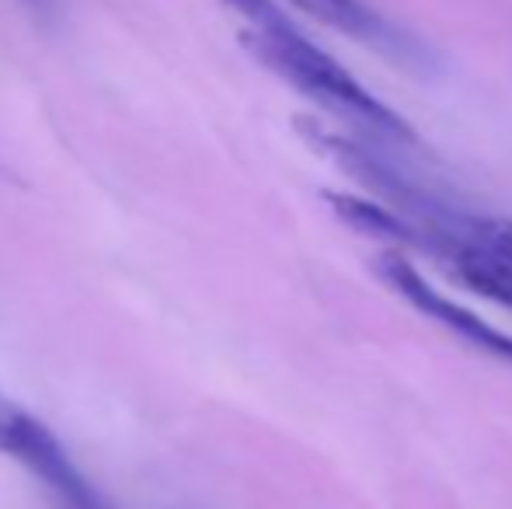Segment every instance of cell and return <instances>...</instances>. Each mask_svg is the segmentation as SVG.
<instances>
[{
  "mask_svg": "<svg viewBox=\"0 0 512 509\" xmlns=\"http://www.w3.org/2000/svg\"><path fill=\"white\" fill-rule=\"evenodd\" d=\"M377 272H380V279H384L401 300H408L418 314H425V318H432L436 325H443L446 332L460 335V339H464L467 346L478 349V353H485V356H492V360L509 363L512 367V335L499 332V328L488 325L485 318L467 311L464 304H457V300H450L446 293H439L436 286H429L425 276L411 262H405V258H398V255H380Z\"/></svg>",
  "mask_w": 512,
  "mask_h": 509,
  "instance_id": "cell-3",
  "label": "cell"
},
{
  "mask_svg": "<svg viewBox=\"0 0 512 509\" xmlns=\"http://www.w3.org/2000/svg\"><path fill=\"white\" fill-rule=\"evenodd\" d=\"M244 39L255 49L258 60L269 63L279 77H286L293 88L304 91L314 102H321L324 109L366 126L373 136H384V140H398V143H415V133H411V126L405 119L387 109L380 98H373L370 91H366L342 63L331 60L321 46H314L307 35H300L279 7L272 14H265L262 21L248 25Z\"/></svg>",
  "mask_w": 512,
  "mask_h": 509,
  "instance_id": "cell-1",
  "label": "cell"
},
{
  "mask_svg": "<svg viewBox=\"0 0 512 509\" xmlns=\"http://www.w3.org/2000/svg\"><path fill=\"white\" fill-rule=\"evenodd\" d=\"M290 4H297L310 18L324 21L328 28H338V32L352 35L356 42H366V46L380 49L387 56H398V60L415 56L408 35H401L391 21H384L363 0H290Z\"/></svg>",
  "mask_w": 512,
  "mask_h": 509,
  "instance_id": "cell-4",
  "label": "cell"
},
{
  "mask_svg": "<svg viewBox=\"0 0 512 509\" xmlns=\"http://www.w3.org/2000/svg\"><path fill=\"white\" fill-rule=\"evenodd\" d=\"M324 199H328L331 210H335L349 227H356V231L418 248V231L411 224H405V220H398V213L387 210V206H377V203H370V199L349 196V192H324Z\"/></svg>",
  "mask_w": 512,
  "mask_h": 509,
  "instance_id": "cell-5",
  "label": "cell"
},
{
  "mask_svg": "<svg viewBox=\"0 0 512 509\" xmlns=\"http://www.w3.org/2000/svg\"><path fill=\"white\" fill-rule=\"evenodd\" d=\"M0 454L28 468L67 509H108L84 471L70 461L63 443L28 408L0 391Z\"/></svg>",
  "mask_w": 512,
  "mask_h": 509,
  "instance_id": "cell-2",
  "label": "cell"
}]
</instances>
